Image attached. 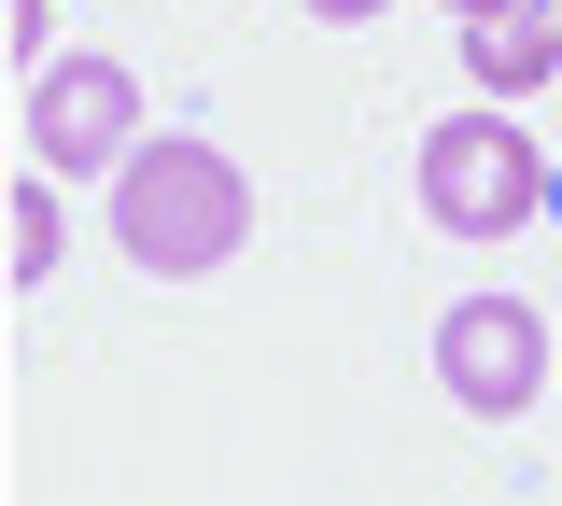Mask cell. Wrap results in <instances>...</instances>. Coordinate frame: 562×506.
Wrapping results in <instances>:
<instances>
[{"instance_id": "cell-1", "label": "cell", "mask_w": 562, "mask_h": 506, "mask_svg": "<svg viewBox=\"0 0 562 506\" xmlns=\"http://www.w3.org/2000/svg\"><path fill=\"white\" fill-rule=\"evenodd\" d=\"M254 239V183H239V155L225 142H140L127 169H113V254L127 268H155V282H211L225 254Z\"/></svg>"}, {"instance_id": "cell-2", "label": "cell", "mask_w": 562, "mask_h": 506, "mask_svg": "<svg viewBox=\"0 0 562 506\" xmlns=\"http://www.w3.org/2000/svg\"><path fill=\"white\" fill-rule=\"evenodd\" d=\"M549 183L562 169L520 142L506 99H464V113L422 127V225H436V239H520V225L549 212Z\"/></svg>"}, {"instance_id": "cell-3", "label": "cell", "mask_w": 562, "mask_h": 506, "mask_svg": "<svg viewBox=\"0 0 562 506\" xmlns=\"http://www.w3.org/2000/svg\"><path fill=\"white\" fill-rule=\"evenodd\" d=\"M549 380H562V338H549L535 295H450L436 310V394L464 423H520Z\"/></svg>"}, {"instance_id": "cell-4", "label": "cell", "mask_w": 562, "mask_h": 506, "mask_svg": "<svg viewBox=\"0 0 562 506\" xmlns=\"http://www.w3.org/2000/svg\"><path fill=\"white\" fill-rule=\"evenodd\" d=\"M155 142L140 127V85H127V57H57V71H29V169H57V183H113L127 155Z\"/></svg>"}, {"instance_id": "cell-5", "label": "cell", "mask_w": 562, "mask_h": 506, "mask_svg": "<svg viewBox=\"0 0 562 506\" xmlns=\"http://www.w3.org/2000/svg\"><path fill=\"white\" fill-rule=\"evenodd\" d=\"M464 85H479V99H506V113H520L535 85H562V14H549V0L479 14V29H464Z\"/></svg>"}, {"instance_id": "cell-6", "label": "cell", "mask_w": 562, "mask_h": 506, "mask_svg": "<svg viewBox=\"0 0 562 506\" xmlns=\"http://www.w3.org/2000/svg\"><path fill=\"white\" fill-rule=\"evenodd\" d=\"M57 254H70V225H57V169H14V198H0V282L43 295V282H57Z\"/></svg>"}, {"instance_id": "cell-7", "label": "cell", "mask_w": 562, "mask_h": 506, "mask_svg": "<svg viewBox=\"0 0 562 506\" xmlns=\"http://www.w3.org/2000/svg\"><path fill=\"white\" fill-rule=\"evenodd\" d=\"M0 43H14V71H57V57H43V43H57V14H43V0H0Z\"/></svg>"}, {"instance_id": "cell-8", "label": "cell", "mask_w": 562, "mask_h": 506, "mask_svg": "<svg viewBox=\"0 0 562 506\" xmlns=\"http://www.w3.org/2000/svg\"><path fill=\"white\" fill-rule=\"evenodd\" d=\"M295 14H324V29H380L394 0H295Z\"/></svg>"}, {"instance_id": "cell-9", "label": "cell", "mask_w": 562, "mask_h": 506, "mask_svg": "<svg viewBox=\"0 0 562 506\" xmlns=\"http://www.w3.org/2000/svg\"><path fill=\"white\" fill-rule=\"evenodd\" d=\"M450 14H464V29H479V14H506V0H450Z\"/></svg>"}, {"instance_id": "cell-10", "label": "cell", "mask_w": 562, "mask_h": 506, "mask_svg": "<svg viewBox=\"0 0 562 506\" xmlns=\"http://www.w3.org/2000/svg\"><path fill=\"white\" fill-rule=\"evenodd\" d=\"M549 225H562V183H549Z\"/></svg>"}]
</instances>
